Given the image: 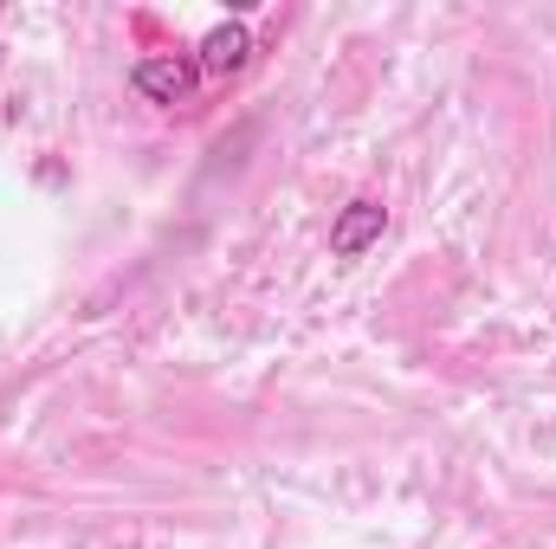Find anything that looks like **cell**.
Segmentation results:
<instances>
[{"label":"cell","instance_id":"obj_2","mask_svg":"<svg viewBox=\"0 0 556 549\" xmlns=\"http://www.w3.org/2000/svg\"><path fill=\"white\" fill-rule=\"evenodd\" d=\"M382 233H389V207L369 201V194H356V201L330 220V253H337V259H363Z\"/></svg>","mask_w":556,"mask_h":549},{"label":"cell","instance_id":"obj_3","mask_svg":"<svg viewBox=\"0 0 556 549\" xmlns=\"http://www.w3.org/2000/svg\"><path fill=\"white\" fill-rule=\"evenodd\" d=\"M247 59H253V33H247V20H220V26L201 39V52H194L201 78H227V72H247Z\"/></svg>","mask_w":556,"mask_h":549},{"label":"cell","instance_id":"obj_1","mask_svg":"<svg viewBox=\"0 0 556 549\" xmlns=\"http://www.w3.org/2000/svg\"><path fill=\"white\" fill-rule=\"evenodd\" d=\"M130 85H137V98L175 111V104H188V98H194L201 65H194L188 52H155V59H137V65H130Z\"/></svg>","mask_w":556,"mask_h":549}]
</instances>
